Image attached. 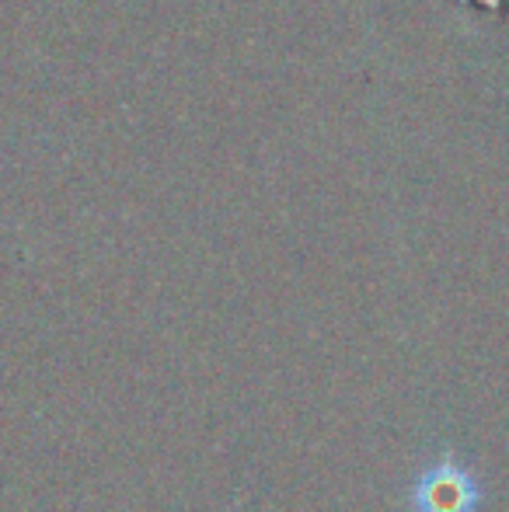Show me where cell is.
<instances>
[{"label":"cell","mask_w":509,"mask_h":512,"mask_svg":"<svg viewBox=\"0 0 509 512\" xmlns=\"http://www.w3.org/2000/svg\"><path fill=\"white\" fill-rule=\"evenodd\" d=\"M485 492L478 474L457 453H443L415 474L408 488L412 512H482Z\"/></svg>","instance_id":"6da1fadb"}]
</instances>
